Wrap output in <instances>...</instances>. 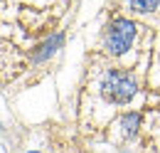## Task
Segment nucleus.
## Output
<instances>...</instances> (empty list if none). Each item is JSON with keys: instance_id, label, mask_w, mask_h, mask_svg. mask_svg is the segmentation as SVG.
I'll use <instances>...</instances> for the list:
<instances>
[{"instance_id": "nucleus-3", "label": "nucleus", "mask_w": 160, "mask_h": 153, "mask_svg": "<svg viewBox=\"0 0 160 153\" xmlns=\"http://www.w3.org/2000/svg\"><path fill=\"white\" fill-rule=\"evenodd\" d=\"M62 42H64V35H62V32L52 35V37H49V40H47V42L40 47V52H35V62H44L47 57H52V55H54V52L62 47Z\"/></svg>"}, {"instance_id": "nucleus-2", "label": "nucleus", "mask_w": 160, "mask_h": 153, "mask_svg": "<svg viewBox=\"0 0 160 153\" xmlns=\"http://www.w3.org/2000/svg\"><path fill=\"white\" fill-rule=\"evenodd\" d=\"M136 22L128 18H116L108 25V32L103 37V50L111 55V57H121L131 50L133 40H136Z\"/></svg>"}, {"instance_id": "nucleus-5", "label": "nucleus", "mask_w": 160, "mask_h": 153, "mask_svg": "<svg viewBox=\"0 0 160 153\" xmlns=\"http://www.w3.org/2000/svg\"><path fill=\"white\" fill-rule=\"evenodd\" d=\"M126 3H128V8L136 10V13H150V10H155L160 5V0H126Z\"/></svg>"}, {"instance_id": "nucleus-4", "label": "nucleus", "mask_w": 160, "mask_h": 153, "mask_svg": "<svg viewBox=\"0 0 160 153\" xmlns=\"http://www.w3.org/2000/svg\"><path fill=\"white\" fill-rule=\"evenodd\" d=\"M138 126H140V114L138 111L123 114V119H121V134H123V138H133L136 131H138Z\"/></svg>"}, {"instance_id": "nucleus-6", "label": "nucleus", "mask_w": 160, "mask_h": 153, "mask_svg": "<svg viewBox=\"0 0 160 153\" xmlns=\"http://www.w3.org/2000/svg\"><path fill=\"white\" fill-rule=\"evenodd\" d=\"M30 153H37V151H30Z\"/></svg>"}, {"instance_id": "nucleus-1", "label": "nucleus", "mask_w": 160, "mask_h": 153, "mask_svg": "<svg viewBox=\"0 0 160 153\" xmlns=\"http://www.w3.org/2000/svg\"><path fill=\"white\" fill-rule=\"evenodd\" d=\"M136 92H138V84L128 72L108 69L101 79V96L111 104H128L136 96Z\"/></svg>"}]
</instances>
